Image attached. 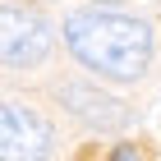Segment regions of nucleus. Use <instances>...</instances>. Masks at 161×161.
<instances>
[{"instance_id": "obj_1", "label": "nucleus", "mask_w": 161, "mask_h": 161, "mask_svg": "<svg viewBox=\"0 0 161 161\" xmlns=\"http://www.w3.org/2000/svg\"><path fill=\"white\" fill-rule=\"evenodd\" d=\"M64 46L87 69L129 83L152 64V28L115 9H74L64 19Z\"/></svg>"}, {"instance_id": "obj_2", "label": "nucleus", "mask_w": 161, "mask_h": 161, "mask_svg": "<svg viewBox=\"0 0 161 161\" xmlns=\"http://www.w3.org/2000/svg\"><path fill=\"white\" fill-rule=\"evenodd\" d=\"M51 23L19 0H0V64L28 69L51 55Z\"/></svg>"}, {"instance_id": "obj_3", "label": "nucleus", "mask_w": 161, "mask_h": 161, "mask_svg": "<svg viewBox=\"0 0 161 161\" xmlns=\"http://www.w3.org/2000/svg\"><path fill=\"white\" fill-rule=\"evenodd\" d=\"M51 124L19 101H0V161H46Z\"/></svg>"}, {"instance_id": "obj_4", "label": "nucleus", "mask_w": 161, "mask_h": 161, "mask_svg": "<svg viewBox=\"0 0 161 161\" xmlns=\"http://www.w3.org/2000/svg\"><path fill=\"white\" fill-rule=\"evenodd\" d=\"M60 101H64L69 115L97 124V129H120V124L129 120L124 101H115L111 92H101V87H92V83H64L60 87Z\"/></svg>"}, {"instance_id": "obj_5", "label": "nucleus", "mask_w": 161, "mask_h": 161, "mask_svg": "<svg viewBox=\"0 0 161 161\" xmlns=\"http://www.w3.org/2000/svg\"><path fill=\"white\" fill-rule=\"evenodd\" d=\"M111 161H138V147L134 143H120V147L111 152Z\"/></svg>"}]
</instances>
